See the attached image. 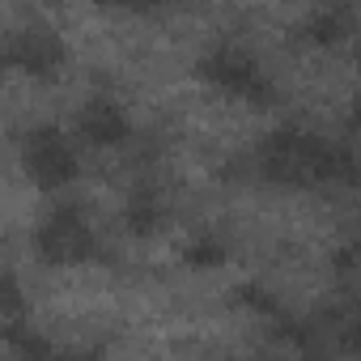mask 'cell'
I'll return each instance as SVG.
<instances>
[{
    "label": "cell",
    "mask_w": 361,
    "mask_h": 361,
    "mask_svg": "<svg viewBox=\"0 0 361 361\" xmlns=\"http://www.w3.org/2000/svg\"><path fill=\"white\" fill-rule=\"evenodd\" d=\"M323 149V136L302 132V128H276L259 140L255 161L268 183L281 188H314V157Z\"/></svg>",
    "instance_id": "obj_1"
},
{
    "label": "cell",
    "mask_w": 361,
    "mask_h": 361,
    "mask_svg": "<svg viewBox=\"0 0 361 361\" xmlns=\"http://www.w3.org/2000/svg\"><path fill=\"white\" fill-rule=\"evenodd\" d=\"M196 77L209 81L221 94H230V98L251 102V106H272L276 102V85L268 81L259 60L251 51H243V47H213V51H204L200 64H196Z\"/></svg>",
    "instance_id": "obj_2"
},
{
    "label": "cell",
    "mask_w": 361,
    "mask_h": 361,
    "mask_svg": "<svg viewBox=\"0 0 361 361\" xmlns=\"http://www.w3.org/2000/svg\"><path fill=\"white\" fill-rule=\"evenodd\" d=\"M30 247L47 268H77L98 255V238H94L81 204H56L47 213V221L35 230Z\"/></svg>",
    "instance_id": "obj_3"
},
{
    "label": "cell",
    "mask_w": 361,
    "mask_h": 361,
    "mask_svg": "<svg viewBox=\"0 0 361 361\" xmlns=\"http://www.w3.org/2000/svg\"><path fill=\"white\" fill-rule=\"evenodd\" d=\"M22 166L30 174V183L43 192H64L81 178L77 149L68 145V136L56 123H39L22 136Z\"/></svg>",
    "instance_id": "obj_4"
},
{
    "label": "cell",
    "mask_w": 361,
    "mask_h": 361,
    "mask_svg": "<svg viewBox=\"0 0 361 361\" xmlns=\"http://www.w3.org/2000/svg\"><path fill=\"white\" fill-rule=\"evenodd\" d=\"M5 60H9V68L26 73L30 81H51V77L64 68L68 47H64V39H60L56 30H47V26H26V30H13V35H9Z\"/></svg>",
    "instance_id": "obj_5"
},
{
    "label": "cell",
    "mask_w": 361,
    "mask_h": 361,
    "mask_svg": "<svg viewBox=\"0 0 361 361\" xmlns=\"http://www.w3.org/2000/svg\"><path fill=\"white\" fill-rule=\"evenodd\" d=\"M77 132L90 140V145H98V149H119V145H128L132 140V119H128V111L115 102V98H90L85 106H81V115H77Z\"/></svg>",
    "instance_id": "obj_6"
},
{
    "label": "cell",
    "mask_w": 361,
    "mask_h": 361,
    "mask_svg": "<svg viewBox=\"0 0 361 361\" xmlns=\"http://www.w3.org/2000/svg\"><path fill=\"white\" fill-rule=\"evenodd\" d=\"M361 183V157L348 145L323 140L314 157V188H357Z\"/></svg>",
    "instance_id": "obj_7"
},
{
    "label": "cell",
    "mask_w": 361,
    "mask_h": 361,
    "mask_svg": "<svg viewBox=\"0 0 361 361\" xmlns=\"http://www.w3.org/2000/svg\"><path fill=\"white\" fill-rule=\"evenodd\" d=\"M302 39H306L310 47H323V51L340 47V43L348 39V9H344V5H327V9L310 13V18L302 22Z\"/></svg>",
    "instance_id": "obj_8"
},
{
    "label": "cell",
    "mask_w": 361,
    "mask_h": 361,
    "mask_svg": "<svg viewBox=\"0 0 361 361\" xmlns=\"http://www.w3.org/2000/svg\"><path fill=\"white\" fill-rule=\"evenodd\" d=\"M161 221H166V209H161V200H157L153 192H136V196L128 200V209H123V226H128V234H136V238L157 234Z\"/></svg>",
    "instance_id": "obj_9"
},
{
    "label": "cell",
    "mask_w": 361,
    "mask_h": 361,
    "mask_svg": "<svg viewBox=\"0 0 361 361\" xmlns=\"http://www.w3.org/2000/svg\"><path fill=\"white\" fill-rule=\"evenodd\" d=\"M26 327V298H22V285L13 272L0 276V336L5 331H18Z\"/></svg>",
    "instance_id": "obj_10"
},
{
    "label": "cell",
    "mask_w": 361,
    "mask_h": 361,
    "mask_svg": "<svg viewBox=\"0 0 361 361\" xmlns=\"http://www.w3.org/2000/svg\"><path fill=\"white\" fill-rule=\"evenodd\" d=\"M183 259H188V268H221L226 259H230V251H226V243L221 238H213V234H204V238H196L188 251H183Z\"/></svg>",
    "instance_id": "obj_11"
},
{
    "label": "cell",
    "mask_w": 361,
    "mask_h": 361,
    "mask_svg": "<svg viewBox=\"0 0 361 361\" xmlns=\"http://www.w3.org/2000/svg\"><path fill=\"white\" fill-rule=\"evenodd\" d=\"M234 302L238 306H247V310H255V314H276V298L268 293V289H259V285H243V289H234Z\"/></svg>",
    "instance_id": "obj_12"
},
{
    "label": "cell",
    "mask_w": 361,
    "mask_h": 361,
    "mask_svg": "<svg viewBox=\"0 0 361 361\" xmlns=\"http://www.w3.org/2000/svg\"><path fill=\"white\" fill-rule=\"evenodd\" d=\"M348 353H361V319H353L348 327H344V340H340Z\"/></svg>",
    "instance_id": "obj_13"
},
{
    "label": "cell",
    "mask_w": 361,
    "mask_h": 361,
    "mask_svg": "<svg viewBox=\"0 0 361 361\" xmlns=\"http://www.w3.org/2000/svg\"><path fill=\"white\" fill-rule=\"evenodd\" d=\"M357 264H361V251H357V247L336 251V268H340V272H348V268H357Z\"/></svg>",
    "instance_id": "obj_14"
},
{
    "label": "cell",
    "mask_w": 361,
    "mask_h": 361,
    "mask_svg": "<svg viewBox=\"0 0 361 361\" xmlns=\"http://www.w3.org/2000/svg\"><path fill=\"white\" fill-rule=\"evenodd\" d=\"M94 5H102V9H128V13H136V0H94Z\"/></svg>",
    "instance_id": "obj_15"
},
{
    "label": "cell",
    "mask_w": 361,
    "mask_h": 361,
    "mask_svg": "<svg viewBox=\"0 0 361 361\" xmlns=\"http://www.w3.org/2000/svg\"><path fill=\"white\" fill-rule=\"evenodd\" d=\"M348 128H353V132H361V102L353 106V115H348Z\"/></svg>",
    "instance_id": "obj_16"
},
{
    "label": "cell",
    "mask_w": 361,
    "mask_h": 361,
    "mask_svg": "<svg viewBox=\"0 0 361 361\" xmlns=\"http://www.w3.org/2000/svg\"><path fill=\"white\" fill-rule=\"evenodd\" d=\"M357 60H361V47H357Z\"/></svg>",
    "instance_id": "obj_17"
}]
</instances>
